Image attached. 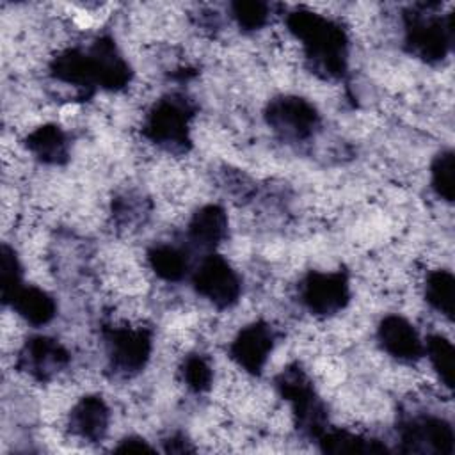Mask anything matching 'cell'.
<instances>
[{"label": "cell", "instance_id": "cell-7", "mask_svg": "<svg viewBox=\"0 0 455 455\" xmlns=\"http://www.w3.org/2000/svg\"><path fill=\"white\" fill-rule=\"evenodd\" d=\"M265 119L274 133L290 142L309 139L320 124L318 110L307 100L293 94L272 98L265 108Z\"/></svg>", "mask_w": 455, "mask_h": 455}, {"label": "cell", "instance_id": "cell-10", "mask_svg": "<svg viewBox=\"0 0 455 455\" xmlns=\"http://www.w3.org/2000/svg\"><path fill=\"white\" fill-rule=\"evenodd\" d=\"M275 345V332L267 322H252L238 331L229 345L231 359L249 375H261Z\"/></svg>", "mask_w": 455, "mask_h": 455}, {"label": "cell", "instance_id": "cell-21", "mask_svg": "<svg viewBox=\"0 0 455 455\" xmlns=\"http://www.w3.org/2000/svg\"><path fill=\"white\" fill-rule=\"evenodd\" d=\"M425 300L446 318H453L455 302V277L446 268L428 272L425 279Z\"/></svg>", "mask_w": 455, "mask_h": 455}, {"label": "cell", "instance_id": "cell-27", "mask_svg": "<svg viewBox=\"0 0 455 455\" xmlns=\"http://www.w3.org/2000/svg\"><path fill=\"white\" fill-rule=\"evenodd\" d=\"M116 451H153V446H149L142 437L130 435L119 443Z\"/></svg>", "mask_w": 455, "mask_h": 455}, {"label": "cell", "instance_id": "cell-23", "mask_svg": "<svg viewBox=\"0 0 455 455\" xmlns=\"http://www.w3.org/2000/svg\"><path fill=\"white\" fill-rule=\"evenodd\" d=\"M23 284H25L23 283V267L20 263V258H18L16 251L11 245L2 243V251H0V295H2V302L7 306Z\"/></svg>", "mask_w": 455, "mask_h": 455}, {"label": "cell", "instance_id": "cell-1", "mask_svg": "<svg viewBox=\"0 0 455 455\" xmlns=\"http://www.w3.org/2000/svg\"><path fill=\"white\" fill-rule=\"evenodd\" d=\"M290 34L302 44L304 55L315 71L327 78H339L348 64V36L345 28L311 9H295L286 16Z\"/></svg>", "mask_w": 455, "mask_h": 455}, {"label": "cell", "instance_id": "cell-26", "mask_svg": "<svg viewBox=\"0 0 455 455\" xmlns=\"http://www.w3.org/2000/svg\"><path fill=\"white\" fill-rule=\"evenodd\" d=\"M181 377L190 391L204 393L212 387L213 370L206 357L201 354H190L181 364Z\"/></svg>", "mask_w": 455, "mask_h": 455}, {"label": "cell", "instance_id": "cell-3", "mask_svg": "<svg viewBox=\"0 0 455 455\" xmlns=\"http://www.w3.org/2000/svg\"><path fill=\"white\" fill-rule=\"evenodd\" d=\"M192 103L181 94H167L160 98L146 116L142 133L148 140L164 151L181 155L192 146L190 123L194 119Z\"/></svg>", "mask_w": 455, "mask_h": 455}, {"label": "cell", "instance_id": "cell-25", "mask_svg": "<svg viewBox=\"0 0 455 455\" xmlns=\"http://www.w3.org/2000/svg\"><path fill=\"white\" fill-rule=\"evenodd\" d=\"M229 9L236 25L247 32L263 28L270 18V5L259 0H236Z\"/></svg>", "mask_w": 455, "mask_h": 455}, {"label": "cell", "instance_id": "cell-2", "mask_svg": "<svg viewBox=\"0 0 455 455\" xmlns=\"http://www.w3.org/2000/svg\"><path fill=\"white\" fill-rule=\"evenodd\" d=\"M434 4L416 5L403 14L405 50L428 62H441L453 44V14H437Z\"/></svg>", "mask_w": 455, "mask_h": 455}, {"label": "cell", "instance_id": "cell-5", "mask_svg": "<svg viewBox=\"0 0 455 455\" xmlns=\"http://www.w3.org/2000/svg\"><path fill=\"white\" fill-rule=\"evenodd\" d=\"M103 336L108 364L116 375L133 377L146 368L153 350L151 331L121 325L105 329Z\"/></svg>", "mask_w": 455, "mask_h": 455}, {"label": "cell", "instance_id": "cell-15", "mask_svg": "<svg viewBox=\"0 0 455 455\" xmlns=\"http://www.w3.org/2000/svg\"><path fill=\"white\" fill-rule=\"evenodd\" d=\"M110 411L105 400L98 395L80 398L69 412V430L76 437L94 443L101 441L108 430Z\"/></svg>", "mask_w": 455, "mask_h": 455}, {"label": "cell", "instance_id": "cell-4", "mask_svg": "<svg viewBox=\"0 0 455 455\" xmlns=\"http://www.w3.org/2000/svg\"><path fill=\"white\" fill-rule=\"evenodd\" d=\"M275 387L291 405L300 434L318 439L327 430V412L307 375L295 364L288 366L275 377Z\"/></svg>", "mask_w": 455, "mask_h": 455}, {"label": "cell", "instance_id": "cell-9", "mask_svg": "<svg viewBox=\"0 0 455 455\" xmlns=\"http://www.w3.org/2000/svg\"><path fill=\"white\" fill-rule=\"evenodd\" d=\"M69 361L71 355L66 347L50 336H32L18 352V368L39 382L52 380Z\"/></svg>", "mask_w": 455, "mask_h": 455}, {"label": "cell", "instance_id": "cell-6", "mask_svg": "<svg viewBox=\"0 0 455 455\" xmlns=\"http://www.w3.org/2000/svg\"><path fill=\"white\" fill-rule=\"evenodd\" d=\"M194 290L217 309L235 306L242 293V279L226 258L208 252L192 272Z\"/></svg>", "mask_w": 455, "mask_h": 455}, {"label": "cell", "instance_id": "cell-24", "mask_svg": "<svg viewBox=\"0 0 455 455\" xmlns=\"http://www.w3.org/2000/svg\"><path fill=\"white\" fill-rule=\"evenodd\" d=\"M455 158H453V151L451 149H444L441 151L430 165V185L434 188V192L451 203L453 196H455Z\"/></svg>", "mask_w": 455, "mask_h": 455}, {"label": "cell", "instance_id": "cell-12", "mask_svg": "<svg viewBox=\"0 0 455 455\" xmlns=\"http://www.w3.org/2000/svg\"><path fill=\"white\" fill-rule=\"evenodd\" d=\"M377 339L386 354L403 363L418 361L425 350L416 327L400 315H387L380 320Z\"/></svg>", "mask_w": 455, "mask_h": 455}, {"label": "cell", "instance_id": "cell-11", "mask_svg": "<svg viewBox=\"0 0 455 455\" xmlns=\"http://www.w3.org/2000/svg\"><path fill=\"white\" fill-rule=\"evenodd\" d=\"M403 450L418 453H453V428L446 419L421 416L405 421L400 427Z\"/></svg>", "mask_w": 455, "mask_h": 455}, {"label": "cell", "instance_id": "cell-18", "mask_svg": "<svg viewBox=\"0 0 455 455\" xmlns=\"http://www.w3.org/2000/svg\"><path fill=\"white\" fill-rule=\"evenodd\" d=\"M12 311L21 316L27 323L32 325H46L57 315V302L55 299L39 286L23 284L18 293L7 304Z\"/></svg>", "mask_w": 455, "mask_h": 455}, {"label": "cell", "instance_id": "cell-22", "mask_svg": "<svg viewBox=\"0 0 455 455\" xmlns=\"http://www.w3.org/2000/svg\"><path fill=\"white\" fill-rule=\"evenodd\" d=\"M423 355L428 357L439 380L451 389L453 387V345L441 334H430L423 341Z\"/></svg>", "mask_w": 455, "mask_h": 455}, {"label": "cell", "instance_id": "cell-14", "mask_svg": "<svg viewBox=\"0 0 455 455\" xmlns=\"http://www.w3.org/2000/svg\"><path fill=\"white\" fill-rule=\"evenodd\" d=\"M228 236V215L219 204H204L190 217L187 240L194 249L213 252Z\"/></svg>", "mask_w": 455, "mask_h": 455}, {"label": "cell", "instance_id": "cell-13", "mask_svg": "<svg viewBox=\"0 0 455 455\" xmlns=\"http://www.w3.org/2000/svg\"><path fill=\"white\" fill-rule=\"evenodd\" d=\"M89 53L94 64L98 87L107 91H121L130 84L132 68L112 37L101 36L94 39Z\"/></svg>", "mask_w": 455, "mask_h": 455}, {"label": "cell", "instance_id": "cell-20", "mask_svg": "<svg viewBox=\"0 0 455 455\" xmlns=\"http://www.w3.org/2000/svg\"><path fill=\"white\" fill-rule=\"evenodd\" d=\"M322 451L327 453H384L387 451L384 444L373 439H366L359 434L347 430H325L318 439Z\"/></svg>", "mask_w": 455, "mask_h": 455}, {"label": "cell", "instance_id": "cell-8", "mask_svg": "<svg viewBox=\"0 0 455 455\" xmlns=\"http://www.w3.org/2000/svg\"><path fill=\"white\" fill-rule=\"evenodd\" d=\"M302 304L318 316L339 313L350 300V281L345 270H311L300 283Z\"/></svg>", "mask_w": 455, "mask_h": 455}, {"label": "cell", "instance_id": "cell-17", "mask_svg": "<svg viewBox=\"0 0 455 455\" xmlns=\"http://www.w3.org/2000/svg\"><path fill=\"white\" fill-rule=\"evenodd\" d=\"M25 148L43 164L60 165L68 162L69 142L66 132L53 124H41L25 137Z\"/></svg>", "mask_w": 455, "mask_h": 455}, {"label": "cell", "instance_id": "cell-19", "mask_svg": "<svg viewBox=\"0 0 455 455\" xmlns=\"http://www.w3.org/2000/svg\"><path fill=\"white\" fill-rule=\"evenodd\" d=\"M148 263L151 270L164 281H181L188 274V256L183 249L160 243L148 251Z\"/></svg>", "mask_w": 455, "mask_h": 455}, {"label": "cell", "instance_id": "cell-16", "mask_svg": "<svg viewBox=\"0 0 455 455\" xmlns=\"http://www.w3.org/2000/svg\"><path fill=\"white\" fill-rule=\"evenodd\" d=\"M50 75L64 84H69L85 94L91 92L96 84V71L89 50L66 48L59 52L50 62Z\"/></svg>", "mask_w": 455, "mask_h": 455}]
</instances>
